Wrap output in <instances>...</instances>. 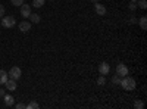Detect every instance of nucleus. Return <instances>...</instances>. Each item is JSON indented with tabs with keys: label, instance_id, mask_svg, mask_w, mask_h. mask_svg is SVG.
Here are the masks:
<instances>
[{
	"label": "nucleus",
	"instance_id": "nucleus-2",
	"mask_svg": "<svg viewBox=\"0 0 147 109\" xmlns=\"http://www.w3.org/2000/svg\"><path fill=\"white\" fill-rule=\"evenodd\" d=\"M9 78H12V80H15V81H18V80H21V75H22V71H21V68H18V66H13V68H10V71H9Z\"/></svg>",
	"mask_w": 147,
	"mask_h": 109
},
{
	"label": "nucleus",
	"instance_id": "nucleus-24",
	"mask_svg": "<svg viewBox=\"0 0 147 109\" xmlns=\"http://www.w3.org/2000/svg\"><path fill=\"white\" fill-rule=\"evenodd\" d=\"M6 94V91H5V89H0V96H2V97H3V96Z\"/></svg>",
	"mask_w": 147,
	"mask_h": 109
},
{
	"label": "nucleus",
	"instance_id": "nucleus-4",
	"mask_svg": "<svg viewBox=\"0 0 147 109\" xmlns=\"http://www.w3.org/2000/svg\"><path fill=\"white\" fill-rule=\"evenodd\" d=\"M128 72H129V69H128V66L125 64H118L116 65V74L119 77H127Z\"/></svg>",
	"mask_w": 147,
	"mask_h": 109
},
{
	"label": "nucleus",
	"instance_id": "nucleus-12",
	"mask_svg": "<svg viewBox=\"0 0 147 109\" xmlns=\"http://www.w3.org/2000/svg\"><path fill=\"white\" fill-rule=\"evenodd\" d=\"M28 18L31 19V22H32V24H38V22L41 21V18H40V15H38V14H31Z\"/></svg>",
	"mask_w": 147,
	"mask_h": 109
},
{
	"label": "nucleus",
	"instance_id": "nucleus-17",
	"mask_svg": "<svg viewBox=\"0 0 147 109\" xmlns=\"http://www.w3.org/2000/svg\"><path fill=\"white\" fill-rule=\"evenodd\" d=\"M134 108H136V109H143V108H144V102H143V100H136V103H134Z\"/></svg>",
	"mask_w": 147,
	"mask_h": 109
},
{
	"label": "nucleus",
	"instance_id": "nucleus-26",
	"mask_svg": "<svg viewBox=\"0 0 147 109\" xmlns=\"http://www.w3.org/2000/svg\"><path fill=\"white\" fill-rule=\"evenodd\" d=\"M129 2H137V0H129Z\"/></svg>",
	"mask_w": 147,
	"mask_h": 109
},
{
	"label": "nucleus",
	"instance_id": "nucleus-18",
	"mask_svg": "<svg viewBox=\"0 0 147 109\" xmlns=\"http://www.w3.org/2000/svg\"><path fill=\"white\" fill-rule=\"evenodd\" d=\"M137 2H138L137 7H140V9H146L147 7V2H146V0H137Z\"/></svg>",
	"mask_w": 147,
	"mask_h": 109
},
{
	"label": "nucleus",
	"instance_id": "nucleus-13",
	"mask_svg": "<svg viewBox=\"0 0 147 109\" xmlns=\"http://www.w3.org/2000/svg\"><path fill=\"white\" fill-rule=\"evenodd\" d=\"M138 24H140V28L141 30H144V31L147 30V18L146 16H141L140 21H138Z\"/></svg>",
	"mask_w": 147,
	"mask_h": 109
},
{
	"label": "nucleus",
	"instance_id": "nucleus-20",
	"mask_svg": "<svg viewBox=\"0 0 147 109\" xmlns=\"http://www.w3.org/2000/svg\"><path fill=\"white\" fill-rule=\"evenodd\" d=\"M10 3L13 6H21V5H24V0H10Z\"/></svg>",
	"mask_w": 147,
	"mask_h": 109
},
{
	"label": "nucleus",
	"instance_id": "nucleus-7",
	"mask_svg": "<svg viewBox=\"0 0 147 109\" xmlns=\"http://www.w3.org/2000/svg\"><path fill=\"white\" fill-rule=\"evenodd\" d=\"M5 87H6L9 91H15V90H16V81L12 80V78H7L6 83H5Z\"/></svg>",
	"mask_w": 147,
	"mask_h": 109
},
{
	"label": "nucleus",
	"instance_id": "nucleus-25",
	"mask_svg": "<svg viewBox=\"0 0 147 109\" xmlns=\"http://www.w3.org/2000/svg\"><path fill=\"white\" fill-rule=\"evenodd\" d=\"M90 2H93V3H97V2H99V0H90Z\"/></svg>",
	"mask_w": 147,
	"mask_h": 109
},
{
	"label": "nucleus",
	"instance_id": "nucleus-1",
	"mask_svg": "<svg viewBox=\"0 0 147 109\" xmlns=\"http://www.w3.org/2000/svg\"><path fill=\"white\" fill-rule=\"evenodd\" d=\"M121 87L124 89V90H127V91H131V90H134L136 89V86H137V83H136V80H134L132 77H122V80H121Z\"/></svg>",
	"mask_w": 147,
	"mask_h": 109
},
{
	"label": "nucleus",
	"instance_id": "nucleus-15",
	"mask_svg": "<svg viewBox=\"0 0 147 109\" xmlns=\"http://www.w3.org/2000/svg\"><path fill=\"white\" fill-rule=\"evenodd\" d=\"M97 84H99V86H105V84H106V77L100 74V77L97 78Z\"/></svg>",
	"mask_w": 147,
	"mask_h": 109
},
{
	"label": "nucleus",
	"instance_id": "nucleus-3",
	"mask_svg": "<svg viewBox=\"0 0 147 109\" xmlns=\"http://www.w3.org/2000/svg\"><path fill=\"white\" fill-rule=\"evenodd\" d=\"M15 24H16L15 16H3V19H2V25L5 28H13Z\"/></svg>",
	"mask_w": 147,
	"mask_h": 109
},
{
	"label": "nucleus",
	"instance_id": "nucleus-23",
	"mask_svg": "<svg viewBox=\"0 0 147 109\" xmlns=\"http://www.w3.org/2000/svg\"><path fill=\"white\" fill-rule=\"evenodd\" d=\"M128 7H129V10H136V9H137V5H136V2H131Z\"/></svg>",
	"mask_w": 147,
	"mask_h": 109
},
{
	"label": "nucleus",
	"instance_id": "nucleus-14",
	"mask_svg": "<svg viewBox=\"0 0 147 109\" xmlns=\"http://www.w3.org/2000/svg\"><path fill=\"white\" fill-rule=\"evenodd\" d=\"M44 5V0H32V6L34 7H41Z\"/></svg>",
	"mask_w": 147,
	"mask_h": 109
},
{
	"label": "nucleus",
	"instance_id": "nucleus-22",
	"mask_svg": "<svg viewBox=\"0 0 147 109\" xmlns=\"http://www.w3.org/2000/svg\"><path fill=\"white\" fill-rule=\"evenodd\" d=\"M5 14H6V9H5V6L3 5H0V16H5Z\"/></svg>",
	"mask_w": 147,
	"mask_h": 109
},
{
	"label": "nucleus",
	"instance_id": "nucleus-27",
	"mask_svg": "<svg viewBox=\"0 0 147 109\" xmlns=\"http://www.w3.org/2000/svg\"><path fill=\"white\" fill-rule=\"evenodd\" d=\"M50 2H53V0H50Z\"/></svg>",
	"mask_w": 147,
	"mask_h": 109
},
{
	"label": "nucleus",
	"instance_id": "nucleus-21",
	"mask_svg": "<svg viewBox=\"0 0 147 109\" xmlns=\"http://www.w3.org/2000/svg\"><path fill=\"white\" fill-rule=\"evenodd\" d=\"M15 108H16V109H25V108H27V105H24L22 102H19V103H16V105H15Z\"/></svg>",
	"mask_w": 147,
	"mask_h": 109
},
{
	"label": "nucleus",
	"instance_id": "nucleus-5",
	"mask_svg": "<svg viewBox=\"0 0 147 109\" xmlns=\"http://www.w3.org/2000/svg\"><path fill=\"white\" fill-rule=\"evenodd\" d=\"M21 7V16H24V18H28L30 15H31V6L30 5H21L19 6Z\"/></svg>",
	"mask_w": 147,
	"mask_h": 109
},
{
	"label": "nucleus",
	"instance_id": "nucleus-8",
	"mask_svg": "<svg viewBox=\"0 0 147 109\" xmlns=\"http://www.w3.org/2000/svg\"><path fill=\"white\" fill-rule=\"evenodd\" d=\"M99 72H100L102 75H107L109 72H110V66H109V64L102 62V64L99 65Z\"/></svg>",
	"mask_w": 147,
	"mask_h": 109
},
{
	"label": "nucleus",
	"instance_id": "nucleus-19",
	"mask_svg": "<svg viewBox=\"0 0 147 109\" xmlns=\"http://www.w3.org/2000/svg\"><path fill=\"white\" fill-rule=\"evenodd\" d=\"M121 80H122V77H119L118 74L112 77V83H113V84H119V83H121Z\"/></svg>",
	"mask_w": 147,
	"mask_h": 109
},
{
	"label": "nucleus",
	"instance_id": "nucleus-11",
	"mask_svg": "<svg viewBox=\"0 0 147 109\" xmlns=\"http://www.w3.org/2000/svg\"><path fill=\"white\" fill-rule=\"evenodd\" d=\"M7 78H9L7 72H6V71H3V69H0V84H5Z\"/></svg>",
	"mask_w": 147,
	"mask_h": 109
},
{
	"label": "nucleus",
	"instance_id": "nucleus-6",
	"mask_svg": "<svg viewBox=\"0 0 147 109\" xmlns=\"http://www.w3.org/2000/svg\"><path fill=\"white\" fill-rule=\"evenodd\" d=\"M94 10H96V14L99 15V16H105L106 15V7L102 5V3H94Z\"/></svg>",
	"mask_w": 147,
	"mask_h": 109
},
{
	"label": "nucleus",
	"instance_id": "nucleus-10",
	"mask_svg": "<svg viewBox=\"0 0 147 109\" xmlns=\"http://www.w3.org/2000/svg\"><path fill=\"white\" fill-rule=\"evenodd\" d=\"M3 99H5V105H6V106H13V105H15V99L12 97L10 94H5Z\"/></svg>",
	"mask_w": 147,
	"mask_h": 109
},
{
	"label": "nucleus",
	"instance_id": "nucleus-16",
	"mask_svg": "<svg viewBox=\"0 0 147 109\" xmlns=\"http://www.w3.org/2000/svg\"><path fill=\"white\" fill-rule=\"evenodd\" d=\"M38 108H40V105L37 102H31V103L27 105V109H38Z\"/></svg>",
	"mask_w": 147,
	"mask_h": 109
},
{
	"label": "nucleus",
	"instance_id": "nucleus-9",
	"mask_svg": "<svg viewBox=\"0 0 147 109\" xmlns=\"http://www.w3.org/2000/svg\"><path fill=\"white\" fill-rule=\"evenodd\" d=\"M19 30H21L22 32H28V31L31 30V22H27V21L21 22V24H19Z\"/></svg>",
	"mask_w": 147,
	"mask_h": 109
}]
</instances>
